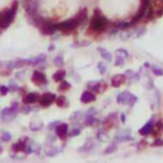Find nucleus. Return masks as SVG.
Returning <instances> with one entry per match:
<instances>
[{
  "mask_svg": "<svg viewBox=\"0 0 163 163\" xmlns=\"http://www.w3.org/2000/svg\"><path fill=\"white\" fill-rule=\"evenodd\" d=\"M107 27V19L101 14L100 9H96L94 15L91 20V27L89 31H94V32H103V29Z\"/></svg>",
  "mask_w": 163,
  "mask_h": 163,
  "instance_id": "f257e3e1",
  "label": "nucleus"
},
{
  "mask_svg": "<svg viewBox=\"0 0 163 163\" xmlns=\"http://www.w3.org/2000/svg\"><path fill=\"white\" fill-rule=\"evenodd\" d=\"M17 2L13 4V8L12 9H4L2 13H0V27L2 28H6L9 27V24L12 23V20L15 15V12H17Z\"/></svg>",
  "mask_w": 163,
  "mask_h": 163,
  "instance_id": "f03ea898",
  "label": "nucleus"
},
{
  "mask_svg": "<svg viewBox=\"0 0 163 163\" xmlns=\"http://www.w3.org/2000/svg\"><path fill=\"white\" fill-rule=\"evenodd\" d=\"M78 26H79L78 22L75 20V18H74V19H70V20H66V22H62V23H60V24H58L55 27L59 28L62 33H70V32L74 31Z\"/></svg>",
  "mask_w": 163,
  "mask_h": 163,
  "instance_id": "7ed1b4c3",
  "label": "nucleus"
},
{
  "mask_svg": "<svg viewBox=\"0 0 163 163\" xmlns=\"http://www.w3.org/2000/svg\"><path fill=\"white\" fill-rule=\"evenodd\" d=\"M55 94H52V93H45V94H42L38 97V103L42 106V107H49L51 103L55 102Z\"/></svg>",
  "mask_w": 163,
  "mask_h": 163,
  "instance_id": "20e7f679",
  "label": "nucleus"
},
{
  "mask_svg": "<svg viewBox=\"0 0 163 163\" xmlns=\"http://www.w3.org/2000/svg\"><path fill=\"white\" fill-rule=\"evenodd\" d=\"M150 6L153 8L154 17H162L163 15V0H150Z\"/></svg>",
  "mask_w": 163,
  "mask_h": 163,
  "instance_id": "39448f33",
  "label": "nucleus"
},
{
  "mask_svg": "<svg viewBox=\"0 0 163 163\" xmlns=\"http://www.w3.org/2000/svg\"><path fill=\"white\" fill-rule=\"evenodd\" d=\"M150 5V0H140V6H139V10H138V14L136 17L134 18V20H139V19H142L144 13L147 12V9L149 8Z\"/></svg>",
  "mask_w": 163,
  "mask_h": 163,
  "instance_id": "423d86ee",
  "label": "nucleus"
},
{
  "mask_svg": "<svg viewBox=\"0 0 163 163\" xmlns=\"http://www.w3.org/2000/svg\"><path fill=\"white\" fill-rule=\"evenodd\" d=\"M32 82H33L36 85H42L47 83V79L45 77V74L41 73V71H35L33 75H32Z\"/></svg>",
  "mask_w": 163,
  "mask_h": 163,
  "instance_id": "0eeeda50",
  "label": "nucleus"
},
{
  "mask_svg": "<svg viewBox=\"0 0 163 163\" xmlns=\"http://www.w3.org/2000/svg\"><path fill=\"white\" fill-rule=\"evenodd\" d=\"M116 122H117V115L116 114H112L110 116H107V118L105 120V129L106 130L114 129L115 125H116Z\"/></svg>",
  "mask_w": 163,
  "mask_h": 163,
  "instance_id": "6e6552de",
  "label": "nucleus"
},
{
  "mask_svg": "<svg viewBox=\"0 0 163 163\" xmlns=\"http://www.w3.org/2000/svg\"><path fill=\"white\" fill-rule=\"evenodd\" d=\"M125 82H126V77H125V75L124 74H117V75H115V77H112L111 85L115 87V88H117V87L122 85Z\"/></svg>",
  "mask_w": 163,
  "mask_h": 163,
  "instance_id": "1a4fd4ad",
  "label": "nucleus"
},
{
  "mask_svg": "<svg viewBox=\"0 0 163 163\" xmlns=\"http://www.w3.org/2000/svg\"><path fill=\"white\" fill-rule=\"evenodd\" d=\"M38 94L37 93H27L26 94V97L23 98V102L26 103V105H32V103H36V102H38Z\"/></svg>",
  "mask_w": 163,
  "mask_h": 163,
  "instance_id": "9d476101",
  "label": "nucleus"
},
{
  "mask_svg": "<svg viewBox=\"0 0 163 163\" xmlns=\"http://www.w3.org/2000/svg\"><path fill=\"white\" fill-rule=\"evenodd\" d=\"M56 134L60 139H65L68 135V125L66 124H61L56 127Z\"/></svg>",
  "mask_w": 163,
  "mask_h": 163,
  "instance_id": "9b49d317",
  "label": "nucleus"
},
{
  "mask_svg": "<svg viewBox=\"0 0 163 163\" xmlns=\"http://www.w3.org/2000/svg\"><path fill=\"white\" fill-rule=\"evenodd\" d=\"M94 100H96V96L89 91H85L80 97V101L83 103H89V102H93Z\"/></svg>",
  "mask_w": 163,
  "mask_h": 163,
  "instance_id": "f8f14e48",
  "label": "nucleus"
},
{
  "mask_svg": "<svg viewBox=\"0 0 163 163\" xmlns=\"http://www.w3.org/2000/svg\"><path fill=\"white\" fill-rule=\"evenodd\" d=\"M87 17H88V13H87V9L85 8H83V9H80L79 10V13L75 15V20L78 22V24H82V23H84V22L87 20Z\"/></svg>",
  "mask_w": 163,
  "mask_h": 163,
  "instance_id": "ddd939ff",
  "label": "nucleus"
},
{
  "mask_svg": "<svg viewBox=\"0 0 163 163\" xmlns=\"http://www.w3.org/2000/svg\"><path fill=\"white\" fill-rule=\"evenodd\" d=\"M55 103H56V106H59V107H68L69 106V103H68V100H66V97H64V96H59V97H56L55 98Z\"/></svg>",
  "mask_w": 163,
  "mask_h": 163,
  "instance_id": "4468645a",
  "label": "nucleus"
},
{
  "mask_svg": "<svg viewBox=\"0 0 163 163\" xmlns=\"http://www.w3.org/2000/svg\"><path fill=\"white\" fill-rule=\"evenodd\" d=\"M64 78H65V70H58L55 74L52 75V79L55 80V82H59V83H60Z\"/></svg>",
  "mask_w": 163,
  "mask_h": 163,
  "instance_id": "2eb2a0df",
  "label": "nucleus"
},
{
  "mask_svg": "<svg viewBox=\"0 0 163 163\" xmlns=\"http://www.w3.org/2000/svg\"><path fill=\"white\" fill-rule=\"evenodd\" d=\"M70 89V84L68 82H65L64 79L60 82V85H59V92H66Z\"/></svg>",
  "mask_w": 163,
  "mask_h": 163,
  "instance_id": "dca6fc26",
  "label": "nucleus"
},
{
  "mask_svg": "<svg viewBox=\"0 0 163 163\" xmlns=\"http://www.w3.org/2000/svg\"><path fill=\"white\" fill-rule=\"evenodd\" d=\"M106 89H107V84L103 82H101L100 84H96V88H94V91L98 92V93H103Z\"/></svg>",
  "mask_w": 163,
  "mask_h": 163,
  "instance_id": "f3484780",
  "label": "nucleus"
},
{
  "mask_svg": "<svg viewBox=\"0 0 163 163\" xmlns=\"http://www.w3.org/2000/svg\"><path fill=\"white\" fill-rule=\"evenodd\" d=\"M152 130H153V126H152V125H145L142 130H140V134H142V135L150 134V133H152Z\"/></svg>",
  "mask_w": 163,
  "mask_h": 163,
  "instance_id": "a211bd4d",
  "label": "nucleus"
},
{
  "mask_svg": "<svg viewBox=\"0 0 163 163\" xmlns=\"http://www.w3.org/2000/svg\"><path fill=\"white\" fill-rule=\"evenodd\" d=\"M26 148H24V145L22 144V143H18V144H14L13 145V150H15V152H19V150H24Z\"/></svg>",
  "mask_w": 163,
  "mask_h": 163,
  "instance_id": "6ab92c4d",
  "label": "nucleus"
},
{
  "mask_svg": "<svg viewBox=\"0 0 163 163\" xmlns=\"http://www.w3.org/2000/svg\"><path fill=\"white\" fill-rule=\"evenodd\" d=\"M162 145H163V140H161V139L156 140V142L152 144V147H162Z\"/></svg>",
  "mask_w": 163,
  "mask_h": 163,
  "instance_id": "aec40b11",
  "label": "nucleus"
},
{
  "mask_svg": "<svg viewBox=\"0 0 163 163\" xmlns=\"http://www.w3.org/2000/svg\"><path fill=\"white\" fill-rule=\"evenodd\" d=\"M8 91H9V89L6 88V87H2V88H0V93H2L3 96H4V94H6V93H8Z\"/></svg>",
  "mask_w": 163,
  "mask_h": 163,
  "instance_id": "412c9836",
  "label": "nucleus"
},
{
  "mask_svg": "<svg viewBox=\"0 0 163 163\" xmlns=\"http://www.w3.org/2000/svg\"><path fill=\"white\" fill-rule=\"evenodd\" d=\"M154 74H159V75H162V74H163V71H162L161 69H154Z\"/></svg>",
  "mask_w": 163,
  "mask_h": 163,
  "instance_id": "4be33fe9",
  "label": "nucleus"
},
{
  "mask_svg": "<svg viewBox=\"0 0 163 163\" xmlns=\"http://www.w3.org/2000/svg\"><path fill=\"white\" fill-rule=\"evenodd\" d=\"M3 139H6V140H9V139H10V136H9V135H3Z\"/></svg>",
  "mask_w": 163,
  "mask_h": 163,
  "instance_id": "5701e85b",
  "label": "nucleus"
}]
</instances>
